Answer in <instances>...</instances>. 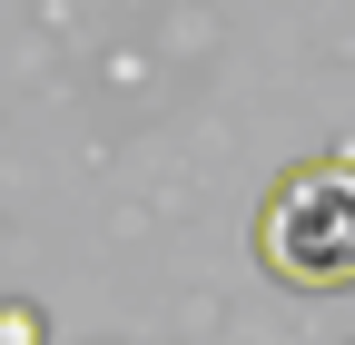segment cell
Wrapping results in <instances>:
<instances>
[{"mask_svg": "<svg viewBox=\"0 0 355 345\" xmlns=\"http://www.w3.org/2000/svg\"><path fill=\"white\" fill-rule=\"evenodd\" d=\"M257 267L296 296L355 286V158H306L286 168L257 207Z\"/></svg>", "mask_w": 355, "mask_h": 345, "instance_id": "6da1fadb", "label": "cell"}, {"mask_svg": "<svg viewBox=\"0 0 355 345\" xmlns=\"http://www.w3.org/2000/svg\"><path fill=\"white\" fill-rule=\"evenodd\" d=\"M0 345H50V326H40V306H0Z\"/></svg>", "mask_w": 355, "mask_h": 345, "instance_id": "7a4b0ae2", "label": "cell"}]
</instances>
